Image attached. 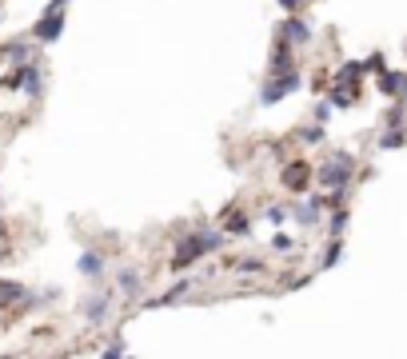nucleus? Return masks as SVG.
<instances>
[{
  "instance_id": "nucleus-2",
  "label": "nucleus",
  "mask_w": 407,
  "mask_h": 359,
  "mask_svg": "<svg viewBox=\"0 0 407 359\" xmlns=\"http://www.w3.org/2000/svg\"><path fill=\"white\" fill-rule=\"evenodd\" d=\"M404 104H407V84H404Z\"/></svg>"
},
{
  "instance_id": "nucleus-1",
  "label": "nucleus",
  "mask_w": 407,
  "mask_h": 359,
  "mask_svg": "<svg viewBox=\"0 0 407 359\" xmlns=\"http://www.w3.org/2000/svg\"><path fill=\"white\" fill-rule=\"evenodd\" d=\"M404 144V136H399V132H388V136H383V148H399Z\"/></svg>"
}]
</instances>
